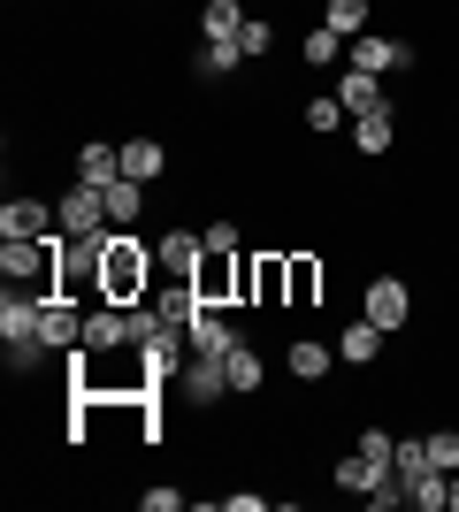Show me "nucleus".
<instances>
[{
  "instance_id": "nucleus-19",
  "label": "nucleus",
  "mask_w": 459,
  "mask_h": 512,
  "mask_svg": "<svg viewBox=\"0 0 459 512\" xmlns=\"http://www.w3.org/2000/svg\"><path fill=\"white\" fill-rule=\"evenodd\" d=\"M383 337H391V329H375V321L360 314V321H352V329H345V337H337V360H352V367H368L375 352H383Z\"/></svg>"
},
{
  "instance_id": "nucleus-17",
  "label": "nucleus",
  "mask_w": 459,
  "mask_h": 512,
  "mask_svg": "<svg viewBox=\"0 0 459 512\" xmlns=\"http://www.w3.org/2000/svg\"><path fill=\"white\" fill-rule=\"evenodd\" d=\"M100 199H108V222H115V230H138V207H146V184H138V176H115Z\"/></svg>"
},
{
  "instance_id": "nucleus-8",
  "label": "nucleus",
  "mask_w": 459,
  "mask_h": 512,
  "mask_svg": "<svg viewBox=\"0 0 459 512\" xmlns=\"http://www.w3.org/2000/svg\"><path fill=\"white\" fill-rule=\"evenodd\" d=\"M245 299H261V306H284V299H291V253L245 260Z\"/></svg>"
},
{
  "instance_id": "nucleus-29",
  "label": "nucleus",
  "mask_w": 459,
  "mask_h": 512,
  "mask_svg": "<svg viewBox=\"0 0 459 512\" xmlns=\"http://www.w3.org/2000/svg\"><path fill=\"white\" fill-rule=\"evenodd\" d=\"M429 467H437V474H459V428H437V436H429Z\"/></svg>"
},
{
  "instance_id": "nucleus-24",
  "label": "nucleus",
  "mask_w": 459,
  "mask_h": 512,
  "mask_svg": "<svg viewBox=\"0 0 459 512\" xmlns=\"http://www.w3.org/2000/svg\"><path fill=\"white\" fill-rule=\"evenodd\" d=\"M314 291H322V260H314V253H291V299L284 306H314Z\"/></svg>"
},
{
  "instance_id": "nucleus-28",
  "label": "nucleus",
  "mask_w": 459,
  "mask_h": 512,
  "mask_svg": "<svg viewBox=\"0 0 459 512\" xmlns=\"http://www.w3.org/2000/svg\"><path fill=\"white\" fill-rule=\"evenodd\" d=\"M391 467L414 482V474H429V436H398V451H391Z\"/></svg>"
},
{
  "instance_id": "nucleus-16",
  "label": "nucleus",
  "mask_w": 459,
  "mask_h": 512,
  "mask_svg": "<svg viewBox=\"0 0 459 512\" xmlns=\"http://www.w3.org/2000/svg\"><path fill=\"white\" fill-rule=\"evenodd\" d=\"M383 474H391V467H375L368 451H352V459H337V467H329V482H337V490H352L360 505H368V490L383 482Z\"/></svg>"
},
{
  "instance_id": "nucleus-23",
  "label": "nucleus",
  "mask_w": 459,
  "mask_h": 512,
  "mask_svg": "<svg viewBox=\"0 0 459 512\" xmlns=\"http://www.w3.org/2000/svg\"><path fill=\"white\" fill-rule=\"evenodd\" d=\"M222 367H230V390H261V352H253L245 337L222 352Z\"/></svg>"
},
{
  "instance_id": "nucleus-1",
  "label": "nucleus",
  "mask_w": 459,
  "mask_h": 512,
  "mask_svg": "<svg viewBox=\"0 0 459 512\" xmlns=\"http://www.w3.org/2000/svg\"><path fill=\"white\" fill-rule=\"evenodd\" d=\"M153 276H161L153 245H138V230H115V222H108V268H100V299H115V306H138Z\"/></svg>"
},
{
  "instance_id": "nucleus-31",
  "label": "nucleus",
  "mask_w": 459,
  "mask_h": 512,
  "mask_svg": "<svg viewBox=\"0 0 459 512\" xmlns=\"http://www.w3.org/2000/svg\"><path fill=\"white\" fill-rule=\"evenodd\" d=\"M306 123H314V130H337V123H345V100H337V92L306 100Z\"/></svg>"
},
{
  "instance_id": "nucleus-2",
  "label": "nucleus",
  "mask_w": 459,
  "mask_h": 512,
  "mask_svg": "<svg viewBox=\"0 0 459 512\" xmlns=\"http://www.w3.org/2000/svg\"><path fill=\"white\" fill-rule=\"evenodd\" d=\"M39 306L46 291H23V283H8V299H0V337H8V360L16 367H39Z\"/></svg>"
},
{
  "instance_id": "nucleus-6",
  "label": "nucleus",
  "mask_w": 459,
  "mask_h": 512,
  "mask_svg": "<svg viewBox=\"0 0 459 512\" xmlns=\"http://www.w3.org/2000/svg\"><path fill=\"white\" fill-rule=\"evenodd\" d=\"M345 69H375V77H391V69H414V46L360 31V39H352V54H345Z\"/></svg>"
},
{
  "instance_id": "nucleus-5",
  "label": "nucleus",
  "mask_w": 459,
  "mask_h": 512,
  "mask_svg": "<svg viewBox=\"0 0 459 512\" xmlns=\"http://www.w3.org/2000/svg\"><path fill=\"white\" fill-rule=\"evenodd\" d=\"M123 344H131V306H115V299L85 306V352L92 360H108V352H123Z\"/></svg>"
},
{
  "instance_id": "nucleus-15",
  "label": "nucleus",
  "mask_w": 459,
  "mask_h": 512,
  "mask_svg": "<svg viewBox=\"0 0 459 512\" xmlns=\"http://www.w3.org/2000/svg\"><path fill=\"white\" fill-rule=\"evenodd\" d=\"M115 176H123V146H100V138H92V146L77 153V184H92V192H108Z\"/></svg>"
},
{
  "instance_id": "nucleus-11",
  "label": "nucleus",
  "mask_w": 459,
  "mask_h": 512,
  "mask_svg": "<svg viewBox=\"0 0 459 512\" xmlns=\"http://www.w3.org/2000/svg\"><path fill=\"white\" fill-rule=\"evenodd\" d=\"M176 383H184V398H192V406H215V398H230V367L192 352V360L176 367Z\"/></svg>"
},
{
  "instance_id": "nucleus-21",
  "label": "nucleus",
  "mask_w": 459,
  "mask_h": 512,
  "mask_svg": "<svg viewBox=\"0 0 459 512\" xmlns=\"http://www.w3.org/2000/svg\"><path fill=\"white\" fill-rule=\"evenodd\" d=\"M345 54H352L345 31H329V23H314V31H306V62H314V69H345Z\"/></svg>"
},
{
  "instance_id": "nucleus-4",
  "label": "nucleus",
  "mask_w": 459,
  "mask_h": 512,
  "mask_svg": "<svg viewBox=\"0 0 459 512\" xmlns=\"http://www.w3.org/2000/svg\"><path fill=\"white\" fill-rule=\"evenodd\" d=\"M39 344H46V352H77V344H85V306L62 299V291H46V306H39Z\"/></svg>"
},
{
  "instance_id": "nucleus-33",
  "label": "nucleus",
  "mask_w": 459,
  "mask_h": 512,
  "mask_svg": "<svg viewBox=\"0 0 459 512\" xmlns=\"http://www.w3.org/2000/svg\"><path fill=\"white\" fill-rule=\"evenodd\" d=\"M184 505H192V497L169 490V482H161V490H146V512H184Z\"/></svg>"
},
{
  "instance_id": "nucleus-14",
  "label": "nucleus",
  "mask_w": 459,
  "mask_h": 512,
  "mask_svg": "<svg viewBox=\"0 0 459 512\" xmlns=\"http://www.w3.org/2000/svg\"><path fill=\"white\" fill-rule=\"evenodd\" d=\"M337 100H345V115H375V107H391L375 69H345V77H337Z\"/></svg>"
},
{
  "instance_id": "nucleus-18",
  "label": "nucleus",
  "mask_w": 459,
  "mask_h": 512,
  "mask_svg": "<svg viewBox=\"0 0 459 512\" xmlns=\"http://www.w3.org/2000/svg\"><path fill=\"white\" fill-rule=\"evenodd\" d=\"M391 138H398V115H391V107L352 115V146H360V153H391Z\"/></svg>"
},
{
  "instance_id": "nucleus-27",
  "label": "nucleus",
  "mask_w": 459,
  "mask_h": 512,
  "mask_svg": "<svg viewBox=\"0 0 459 512\" xmlns=\"http://www.w3.org/2000/svg\"><path fill=\"white\" fill-rule=\"evenodd\" d=\"M329 31H345V39H360V31H368V0H329Z\"/></svg>"
},
{
  "instance_id": "nucleus-34",
  "label": "nucleus",
  "mask_w": 459,
  "mask_h": 512,
  "mask_svg": "<svg viewBox=\"0 0 459 512\" xmlns=\"http://www.w3.org/2000/svg\"><path fill=\"white\" fill-rule=\"evenodd\" d=\"M207 245H215V253H238V222H207Z\"/></svg>"
},
{
  "instance_id": "nucleus-12",
  "label": "nucleus",
  "mask_w": 459,
  "mask_h": 512,
  "mask_svg": "<svg viewBox=\"0 0 459 512\" xmlns=\"http://www.w3.org/2000/svg\"><path fill=\"white\" fill-rule=\"evenodd\" d=\"M199 253H207V237H192V230H169L161 245H153V260H161V276H169V283H192Z\"/></svg>"
},
{
  "instance_id": "nucleus-10",
  "label": "nucleus",
  "mask_w": 459,
  "mask_h": 512,
  "mask_svg": "<svg viewBox=\"0 0 459 512\" xmlns=\"http://www.w3.org/2000/svg\"><path fill=\"white\" fill-rule=\"evenodd\" d=\"M54 214H62V237H100V230H108V199L92 192V184H77Z\"/></svg>"
},
{
  "instance_id": "nucleus-9",
  "label": "nucleus",
  "mask_w": 459,
  "mask_h": 512,
  "mask_svg": "<svg viewBox=\"0 0 459 512\" xmlns=\"http://www.w3.org/2000/svg\"><path fill=\"white\" fill-rule=\"evenodd\" d=\"M62 230V214L46 207V199H8V207H0V237H54Z\"/></svg>"
},
{
  "instance_id": "nucleus-35",
  "label": "nucleus",
  "mask_w": 459,
  "mask_h": 512,
  "mask_svg": "<svg viewBox=\"0 0 459 512\" xmlns=\"http://www.w3.org/2000/svg\"><path fill=\"white\" fill-rule=\"evenodd\" d=\"M452 512H459V474H452Z\"/></svg>"
},
{
  "instance_id": "nucleus-32",
  "label": "nucleus",
  "mask_w": 459,
  "mask_h": 512,
  "mask_svg": "<svg viewBox=\"0 0 459 512\" xmlns=\"http://www.w3.org/2000/svg\"><path fill=\"white\" fill-rule=\"evenodd\" d=\"M360 451H368L375 467H391V451H398V436H391V428H360Z\"/></svg>"
},
{
  "instance_id": "nucleus-7",
  "label": "nucleus",
  "mask_w": 459,
  "mask_h": 512,
  "mask_svg": "<svg viewBox=\"0 0 459 512\" xmlns=\"http://www.w3.org/2000/svg\"><path fill=\"white\" fill-rule=\"evenodd\" d=\"M360 314L375 321V329H406V314H414V291L398 276H375L368 283V299H360Z\"/></svg>"
},
{
  "instance_id": "nucleus-25",
  "label": "nucleus",
  "mask_w": 459,
  "mask_h": 512,
  "mask_svg": "<svg viewBox=\"0 0 459 512\" xmlns=\"http://www.w3.org/2000/svg\"><path fill=\"white\" fill-rule=\"evenodd\" d=\"M238 62H245L238 39H207V46H199V77H230Z\"/></svg>"
},
{
  "instance_id": "nucleus-26",
  "label": "nucleus",
  "mask_w": 459,
  "mask_h": 512,
  "mask_svg": "<svg viewBox=\"0 0 459 512\" xmlns=\"http://www.w3.org/2000/svg\"><path fill=\"white\" fill-rule=\"evenodd\" d=\"M284 367H291V375H299V383H322V375H329V352H322V344H291V352H284Z\"/></svg>"
},
{
  "instance_id": "nucleus-22",
  "label": "nucleus",
  "mask_w": 459,
  "mask_h": 512,
  "mask_svg": "<svg viewBox=\"0 0 459 512\" xmlns=\"http://www.w3.org/2000/svg\"><path fill=\"white\" fill-rule=\"evenodd\" d=\"M199 31H207V39H238L245 8H238V0H207V8H199Z\"/></svg>"
},
{
  "instance_id": "nucleus-30",
  "label": "nucleus",
  "mask_w": 459,
  "mask_h": 512,
  "mask_svg": "<svg viewBox=\"0 0 459 512\" xmlns=\"http://www.w3.org/2000/svg\"><path fill=\"white\" fill-rule=\"evenodd\" d=\"M238 46H245V62H261L268 46H276V31H268L261 16H245V31H238Z\"/></svg>"
},
{
  "instance_id": "nucleus-20",
  "label": "nucleus",
  "mask_w": 459,
  "mask_h": 512,
  "mask_svg": "<svg viewBox=\"0 0 459 512\" xmlns=\"http://www.w3.org/2000/svg\"><path fill=\"white\" fill-rule=\"evenodd\" d=\"M169 169V146H161V138H131V146H123V176H138V184H153V176Z\"/></svg>"
},
{
  "instance_id": "nucleus-13",
  "label": "nucleus",
  "mask_w": 459,
  "mask_h": 512,
  "mask_svg": "<svg viewBox=\"0 0 459 512\" xmlns=\"http://www.w3.org/2000/svg\"><path fill=\"white\" fill-rule=\"evenodd\" d=\"M184 337H192V352H199V360H222V352L238 344V329H230V314H222V306H199Z\"/></svg>"
},
{
  "instance_id": "nucleus-3",
  "label": "nucleus",
  "mask_w": 459,
  "mask_h": 512,
  "mask_svg": "<svg viewBox=\"0 0 459 512\" xmlns=\"http://www.w3.org/2000/svg\"><path fill=\"white\" fill-rule=\"evenodd\" d=\"M192 291H199V306H238L245 299V260L238 253H199V268H192Z\"/></svg>"
}]
</instances>
